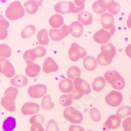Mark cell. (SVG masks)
Segmentation results:
<instances>
[{
	"label": "cell",
	"instance_id": "7c38bea8",
	"mask_svg": "<svg viewBox=\"0 0 131 131\" xmlns=\"http://www.w3.org/2000/svg\"><path fill=\"white\" fill-rule=\"evenodd\" d=\"M40 106L32 102H27L21 107V114L24 115H34L39 112Z\"/></svg>",
	"mask_w": 131,
	"mask_h": 131
},
{
	"label": "cell",
	"instance_id": "5b68a950",
	"mask_svg": "<svg viewBox=\"0 0 131 131\" xmlns=\"http://www.w3.org/2000/svg\"><path fill=\"white\" fill-rule=\"evenodd\" d=\"M47 91H48V89L45 85L36 84V85H31L28 89V94L32 98L39 99L47 95Z\"/></svg>",
	"mask_w": 131,
	"mask_h": 131
},
{
	"label": "cell",
	"instance_id": "4dcf8cb0",
	"mask_svg": "<svg viewBox=\"0 0 131 131\" xmlns=\"http://www.w3.org/2000/svg\"><path fill=\"white\" fill-rule=\"evenodd\" d=\"M9 25H10V24L4 18L0 20V40H5L7 37Z\"/></svg>",
	"mask_w": 131,
	"mask_h": 131
},
{
	"label": "cell",
	"instance_id": "e0dca14e",
	"mask_svg": "<svg viewBox=\"0 0 131 131\" xmlns=\"http://www.w3.org/2000/svg\"><path fill=\"white\" fill-rule=\"evenodd\" d=\"M110 3L111 1H103V0L96 1L92 5V10L96 14L102 15L108 9Z\"/></svg>",
	"mask_w": 131,
	"mask_h": 131
},
{
	"label": "cell",
	"instance_id": "2e32d148",
	"mask_svg": "<svg viewBox=\"0 0 131 131\" xmlns=\"http://www.w3.org/2000/svg\"><path fill=\"white\" fill-rule=\"evenodd\" d=\"M54 11L59 14L72 13V2H61L54 6Z\"/></svg>",
	"mask_w": 131,
	"mask_h": 131
},
{
	"label": "cell",
	"instance_id": "9a60e30c",
	"mask_svg": "<svg viewBox=\"0 0 131 131\" xmlns=\"http://www.w3.org/2000/svg\"><path fill=\"white\" fill-rule=\"evenodd\" d=\"M121 126V118L117 115H112L105 122L104 125L106 129H116Z\"/></svg>",
	"mask_w": 131,
	"mask_h": 131
},
{
	"label": "cell",
	"instance_id": "c3c4849f",
	"mask_svg": "<svg viewBox=\"0 0 131 131\" xmlns=\"http://www.w3.org/2000/svg\"><path fill=\"white\" fill-rule=\"evenodd\" d=\"M69 131H85V129L80 126L73 125L69 127Z\"/></svg>",
	"mask_w": 131,
	"mask_h": 131
},
{
	"label": "cell",
	"instance_id": "ffe728a7",
	"mask_svg": "<svg viewBox=\"0 0 131 131\" xmlns=\"http://www.w3.org/2000/svg\"><path fill=\"white\" fill-rule=\"evenodd\" d=\"M41 4L42 2L40 1H32V0H30V1L25 2L24 4L25 11L29 14H34L38 11L39 6Z\"/></svg>",
	"mask_w": 131,
	"mask_h": 131
},
{
	"label": "cell",
	"instance_id": "7dc6e473",
	"mask_svg": "<svg viewBox=\"0 0 131 131\" xmlns=\"http://www.w3.org/2000/svg\"><path fill=\"white\" fill-rule=\"evenodd\" d=\"M30 131H45V130L43 127L42 126V125L35 123V124H32Z\"/></svg>",
	"mask_w": 131,
	"mask_h": 131
},
{
	"label": "cell",
	"instance_id": "83f0119b",
	"mask_svg": "<svg viewBox=\"0 0 131 131\" xmlns=\"http://www.w3.org/2000/svg\"><path fill=\"white\" fill-rule=\"evenodd\" d=\"M48 32L46 29H40L37 34V41L40 44V46H46L49 43Z\"/></svg>",
	"mask_w": 131,
	"mask_h": 131
},
{
	"label": "cell",
	"instance_id": "52a82bcc",
	"mask_svg": "<svg viewBox=\"0 0 131 131\" xmlns=\"http://www.w3.org/2000/svg\"><path fill=\"white\" fill-rule=\"evenodd\" d=\"M115 30H105L104 29H102L97 31L94 34V36H93V40L97 43H100L102 45L108 43V41L111 38V36L115 33Z\"/></svg>",
	"mask_w": 131,
	"mask_h": 131
},
{
	"label": "cell",
	"instance_id": "60d3db41",
	"mask_svg": "<svg viewBox=\"0 0 131 131\" xmlns=\"http://www.w3.org/2000/svg\"><path fill=\"white\" fill-rule=\"evenodd\" d=\"M90 116L94 122H100L101 119V115L100 111L96 107H92L90 110Z\"/></svg>",
	"mask_w": 131,
	"mask_h": 131
},
{
	"label": "cell",
	"instance_id": "db71d44e",
	"mask_svg": "<svg viewBox=\"0 0 131 131\" xmlns=\"http://www.w3.org/2000/svg\"><path fill=\"white\" fill-rule=\"evenodd\" d=\"M88 131H92V130H88Z\"/></svg>",
	"mask_w": 131,
	"mask_h": 131
},
{
	"label": "cell",
	"instance_id": "4316f807",
	"mask_svg": "<svg viewBox=\"0 0 131 131\" xmlns=\"http://www.w3.org/2000/svg\"><path fill=\"white\" fill-rule=\"evenodd\" d=\"M16 119L12 117H7L4 119L3 123V131H13L15 127H16Z\"/></svg>",
	"mask_w": 131,
	"mask_h": 131
},
{
	"label": "cell",
	"instance_id": "d590c367",
	"mask_svg": "<svg viewBox=\"0 0 131 131\" xmlns=\"http://www.w3.org/2000/svg\"><path fill=\"white\" fill-rule=\"evenodd\" d=\"M116 115L120 118H124L131 115V107L129 106H123L118 107L117 110Z\"/></svg>",
	"mask_w": 131,
	"mask_h": 131
},
{
	"label": "cell",
	"instance_id": "ab89813d",
	"mask_svg": "<svg viewBox=\"0 0 131 131\" xmlns=\"http://www.w3.org/2000/svg\"><path fill=\"white\" fill-rule=\"evenodd\" d=\"M30 123L31 124H35V123H37V124H40L42 125L44 122V117L42 115H39V114H36L32 116V118H30L29 120Z\"/></svg>",
	"mask_w": 131,
	"mask_h": 131
},
{
	"label": "cell",
	"instance_id": "277c9868",
	"mask_svg": "<svg viewBox=\"0 0 131 131\" xmlns=\"http://www.w3.org/2000/svg\"><path fill=\"white\" fill-rule=\"evenodd\" d=\"M70 59L72 62H77L80 59H85L87 56V51L76 43H73L68 51Z\"/></svg>",
	"mask_w": 131,
	"mask_h": 131
},
{
	"label": "cell",
	"instance_id": "e575fe53",
	"mask_svg": "<svg viewBox=\"0 0 131 131\" xmlns=\"http://www.w3.org/2000/svg\"><path fill=\"white\" fill-rule=\"evenodd\" d=\"M81 69L78 67H71L67 70V77L70 80H74L81 76Z\"/></svg>",
	"mask_w": 131,
	"mask_h": 131
},
{
	"label": "cell",
	"instance_id": "f35d334b",
	"mask_svg": "<svg viewBox=\"0 0 131 131\" xmlns=\"http://www.w3.org/2000/svg\"><path fill=\"white\" fill-rule=\"evenodd\" d=\"M107 10L109 11V14H111V15H115L118 14V12L120 11V6L118 3L115 1H111Z\"/></svg>",
	"mask_w": 131,
	"mask_h": 131
},
{
	"label": "cell",
	"instance_id": "5bb4252c",
	"mask_svg": "<svg viewBox=\"0 0 131 131\" xmlns=\"http://www.w3.org/2000/svg\"><path fill=\"white\" fill-rule=\"evenodd\" d=\"M42 70H43V71L45 73H54V72L58 71V70H59V66H58L57 63L55 62V61L53 59L48 57V58H47L44 60V62L43 63Z\"/></svg>",
	"mask_w": 131,
	"mask_h": 131
},
{
	"label": "cell",
	"instance_id": "603a6c76",
	"mask_svg": "<svg viewBox=\"0 0 131 131\" xmlns=\"http://www.w3.org/2000/svg\"><path fill=\"white\" fill-rule=\"evenodd\" d=\"M59 90L62 92L65 93V94H67V93H70V92L73 89V84L72 80H70L69 78L62 79L59 82Z\"/></svg>",
	"mask_w": 131,
	"mask_h": 131
},
{
	"label": "cell",
	"instance_id": "7a4b0ae2",
	"mask_svg": "<svg viewBox=\"0 0 131 131\" xmlns=\"http://www.w3.org/2000/svg\"><path fill=\"white\" fill-rule=\"evenodd\" d=\"M25 11L21 3L18 1L12 2L6 10V17L10 21H16L25 16Z\"/></svg>",
	"mask_w": 131,
	"mask_h": 131
},
{
	"label": "cell",
	"instance_id": "d4e9b609",
	"mask_svg": "<svg viewBox=\"0 0 131 131\" xmlns=\"http://www.w3.org/2000/svg\"><path fill=\"white\" fill-rule=\"evenodd\" d=\"M83 67H85L89 71L94 70L97 67V60L92 57V56H86V57L83 59Z\"/></svg>",
	"mask_w": 131,
	"mask_h": 131
},
{
	"label": "cell",
	"instance_id": "30bf717a",
	"mask_svg": "<svg viewBox=\"0 0 131 131\" xmlns=\"http://www.w3.org/2000/svg\"><path fill=\"white\" fill-rule=\"evenodd\" d=\"M100 23L105 30H115L114 17L109 13H104L101 15Z\"/></svg>",
	"mask_w": 131,
	"mask_h": 131
},
{
	"label": "cell",
	"instance_id": "cb8c5ba5",
	"mask_svg": "<svg viewBox=\"0 0 131 131\" xmlns=\"http://www.w3.org/2000/svg\"><path fill=\"white\" fill-rule=\"evenodd\" d=\"M78 21L82 25L88 26L92 23V15L89 11H82L78 14Z\"/></svg>",
	"mask_w": 131,
	"mask_h": 131
},
{
	"label": "cell",
	"instance_id": "6da1fadb",
	"mask_svg": "<svg viewBox=\"0 0 131 131\" xmlns=\"http://www.w3.org/2000/svg\"><path fill=\"white\" fill-rule=\"evenodd\" d=\"M18 94V89L16 87H9L4 92V96L1 99V105L3 108L10 112L15 111L16 106L14 100H16Z\"/></svg>",
	"mask_w": 131,
	"mask_h": 131
},
{
	"label": "cell",
	"instance_id": "9c48e42d",
	"mask_svg": "<svg viewBox=\"0 0 131 131\" xmlns=\"http://www.w3.org/2000/svg\"><path fill=\"white\" fill-rule=\"evenodd\" d=\"M73 88L75 89L77 91H78L82 95L84 94H89L91 92V86L89 84L83 80L82 78H77L73 80Z\"/></svg>",
	"mask_w": 131,
	"mask_h": 131
},
{
	"label": "cell",
	"instance_id": "4fadbf2b",
	"mask_svg": "<svg viewBox=\"0 0 131 131\" xmlns=\"http://www.w3.org/2000/svg\"><path fill=\"white\" fill-rule=\"evenodd\" d=\"M101 54L107 59L112 60L116 54L115 47L111 43H107L105 44H103L101 46Z\"/></svg>",
	"mask_w": 131,
	"mask_h": 131
},
{
	"label": "cell",
	"instance_id": "836d02e7",
	"mask_svg": "<svg viewBox=\"0 0 131 131\" xmlns=\"http://www.w3.org/2000/svg\"><path fill=\"white\" fill-rule=\"evenodd\" d=\"M54 103L51 100V98L49 95H45L43 98H42V101H41V107L43 110L48 111V110H51L54 107Z\"/></svg>",
	"mask_w": 131,
	"mask_h": 131
},
{
	"label": "cell",
	"instance_id": "1f68e13d",
	"mask_svg": "<svg viewBox=\"0 0 131 131\" xmlns=\"http://www.w3.org/2000/svg\"><path fill=\"white\" fill-rule=\"evenodd\" d=\"M36 32V27L32 25H29L24 28L21 32V37L22 39H28L33 36Z\"/></svg>",
	"mask_w": 131,
	"mask_h": 131
},
{
	"label": "cell",
	"instance_id": "8992f818",
	"mask_svg": "<svg viewBox=\"0 0 131 131\" xmlns=\"http://www.w3.org/2000/svg\"><path fill=\"white\" fill-rule=\"evenodd\" d=\"M50 38L54 41H60L63 38L67 37L70 34V28L69 26L63 25L60 29H51L49 31Z\"/></svg>",
	"mask_w": 131,
	"mask_h": 131
},
{
	"label": "cell",
	"instance_id": "ee69618b",
	"mask_svg": "<svg viewBox=\"0 0 131 131\" xmlns=\"http://www.w3.org/2000/svg\"><path fill=\"white\" fill-rule=\"evenodd\" d=\"M36 58H42L43 56H45L46 54V49L44 48V47L43 46H39V47H36L34 49H32Z\"/></svg>",
	"mask_w": 131,
	"mask_h": 131
},
{
	"label": "cell",
	"instance_id": "74e56055",
	"mask_svg": "<svg viewBox=\"0 0 131 131\" xmlns=\"http://www.w3.org/2000/svg\"><path fill=\"white\" fill-rule=\"evenodd\" d=\"M73 99L70 96L69 94H63L59 98V103L63 107H70L72 104Z\"/></svg>",
	"mask_w": 131,
	"mask_h": 131
},
{
	"label": "cell",
	"instance_id": "8d00e7d4",
	"mask_svg": "<svg viewBox=\"0 0 131 131\" xmlns=\"http://www.w3.org/2000/svg\"><path fill=\"white\" fill-rule=\"evenodd\" d=\"M23 59L26 62L27 64H29V63L33 62L35 61V59H36V56L32 49V50H27L23 54Z\"/></svg>",
	"mask_w": 131,
	"mask_h": 131
},
{
	"label": "cell",
	"instance_id": "d6a6232c",
	"mask_svg": "<svg viewBox=\"0 0 131 131\" xmlns=\"http://www.w3.org/2000/svg\"><path fill=\"white\" fill-rule=\"evenodd\" d=\"M85 8V1L83 0H75L72 2V13L78 14L83 11Z\"/></svg>",
	"mask_w": 131,
	"mask_h": 131
},
{
	"label": "cell",
	"instance_id": "3957f363",
	"mask_svg": "<svg viewBox=\"0 0 131 131\" xmlns=\"http://www.w3.org/2000/svg\"><path fill=\"white\" fill-rule=\"evenodd\" d=\"M63 116L73 124H79L83 120L82 113L73 107H68L63 111Z\"/></svg>",
	"mask_w": 131,
	"mask_h": 131
},
{
	"label": "cell",
	"instance_id": "816d5d0a",
	"mask_svg": "<svg viewBox=\"0 0 131 131\" xmlns=\"http://www.w3.org/2000/svg\"><path fill=\"white\" fill-rule=\"evenodd\" d=\"M3 18H4V17H3V16L2 14H0V20H2V19H3Z\"/></svg>",
	"mask_w": 131,
	"mask_h": 131
},
{
	"label": "cell",
	"instance_id": "f907efd6",
	"mask_svg": "<svg viewBox=\"0 0 131 131\" xmlns=\"http://www.w3.org/2000/svg\"><path fill=\"white\" fill-rule=\"evenodd\" d=\"M126 25H127V27L128 28H131V12L129 15V17H128V19H127V22H126Z\"/></svg>",
	"mask_w": 131,
	"mask_h": 131
},
{
	"label": "cell",
	"instance_id": "f1b7e54d",
	"mask_svg": "<svg viewBox=\"0 0 131 131\" xmlns=\"http://www.w3.org/2000/svg\"><path fill=\"white\" fill-rule=\"evenodd\" d=\"M11 49L6 44H0V62L6 60L7 58L11 56Z\"/></svg>",
	"mask_w": 131,
	"mask_h": 131
},
{
	"label": "cell",
	"instance_id": "d6986e66",
	"mask_svg": "<svg viewBox=\"0 0 131 131\" xmlns=\"http://www.w3.org/2000/svg\"><path fill=\"white\" fill-rule=\"evenodd\" d=\"M123 77L120 75V73L115 70H107V72H105L104 75V78L105 79L106 82H108L112 86L115 83H117Z\"/></svg>",
	"mask_w": 131,
	"mask_h": 131
},
{
	"label": "cell",
	"instance_id": "7402d4cb",
	"mask_svg": "<svg viewBox=\"0 0 131 131\" xmlns=\"http://www.w3.org/2000/svg\"><path fill=\"white\" fill-rule=\"evenodd\" d=\"M69 28L70 33L75 38H79L84 31V27L79 21H73L70 24Z\"/></svg>",
	"mask_w": 131,
	"mask_h": 131
},
{
	"label": "cell",
	"instance_id": "f5cc1de1",
	"mask_svg": "<svg viewBox=\"0 0 131 131\" xmlns=\"http://www.w3.org/2000/svg\"><path fill=\"white\" fill-rule=\"evenodd\" d=\"M130 102H131V96H130Z\"/></svg>",
	"mask_w": 131,
	"mask_h": 131
},
{
	"label": "cell",
	"instance_id": "ac0fdd59",
	"mask_svg": "<svg viewBox=\"0 0 131 131\" xmlns=\"http://www.w3.org/2000/svg\"><path fill=\"white\" fill-rule=\"evenodd\" d=\"M41 70L40 66L35 62H31L27 64L25 68V74L29 78H36L39 75V73Z\"/></svg>",
	"mask_w": 131,
	"mask_h": 131
},
{
	"label": "cell",
	"instance_id": "484cf974",
	"mask_svg": "<svg viewBox=\"0 0 131 131\" xmlns=\"http://www.w3.org/2000/svg\"><path fill=\"white\" fill-rule=\"evenodd\" d=\"M63 17L60 14H54L49 18V25L52 29H59L63 25Z\"/></svg>",
	"mask_w": 131,
	"mask_h": 131
},
{
	"label": "cell",
	"instance_id": "bcb514c9",
	"mask_svg": "<svg viewBox=\"0 0 131 131\" xmlns=\"http://www.w3.org/2000/svg\"><path fill=\"white\" fill-rule=\"evenodd\" d=\"M69 95H70V96L73 100H78V99H81L83 96V95L81 94V93H80L78 91H77L74 88L72 89V91L70 92V93Z\"/></svg>",
	"mask_w": 131,
	"mask_h": 131
},
{
	"label": "cell",
	"instance_id": "44dd1931",
	"mask_svg": "<svg viewBox=\"0 0 131 131\" xmlns=\"http://www.w3.org/2000/svg\"><path fill=\"white\" fill-rule=\"evenodd\" d=\"M28 81H29L26 76L22 75V74H18L11 78L10 84L12 86L16 88H23L28 84Z\"/></svg>",
	"mask_w": 131,
	"mask_h": 131
},
{
	"label": "cell",
	"instance_id": "681fc988",
	"mask_svg": "<svg viewBox=\"0 0 131 131\" xmlns=\"http://www.w3.org/2000/svg\"><path fill=\"white\" fill-rule=\"evenodd\" d=\"M126 54L129 56V58L131 59V43L129 44L126 47Z\"/></svg>",
	"mask_w": 131,
	"mask_h": 131
},
{
	"label": "cell",
	"instance_id": "f546056e",
	"mask_svg": "<svg viewBox=\"0 0 131 131\" xmlns=\"http://www.w3.org/2000/svg\"><path fill=\"white\" fill-rule=\"evenodd\" d=\"M105 86H106V81L104 78H102V77H99V78H96L92 84V89L96 92L102 91L104 89Z\"/></svg>",
	"mask_w": 131,
	"mask_h": 131
},
{
	"label": "cell",
	"instance_id": "b9f144b4",
	"mask_svg": "<svg viewBox=\"0 0 131 131\" xmlns=\"http://www.w3.org/2000/svg\"><path fill=\"white\" fill-rule=\"evenodd\" d=\"M46 131H59V128L56 122L53 119H51L47 124Z\"/></svg>",
	"mask_w": 131,
	"mask_h": 131
},
{
	"label": "cell",
	"instance_id": "8fae6325",
	"mask_svg": "<svg viewBox=\"0 0 131 131\" xmlns=\"http://www.w3.org/2000/svg\"><path fill=\"white\" fill-rule=\"evenodd\" d=\"M0 73L8 78H13L15 76V69L9 60L0 62Z\"/></svg>",
	"mask_w": 131,
	"mask_h": 131
},
{
	"label": "cell",
	"instance_id": "f6af8a7d",
	"mask_svg": "<svg viewBox=\"0 0 131 131\" xmlns=\"http://www.w3.org/2000/svg\"><path fill=\"white\" fill-rule=\"evenodd\" d=\"M123 127L124 131H131V117L126 118L123 122Z\"/></svg>",
	"mask_w": 131,
	"mask_h": 131
},
{
	"label": "cell",
	"instance_id": "ba28073f",
	"mask_svg": "<svg viewBox=\"0 0 131 131\" xmlns=\"http://www.w3.org/2000/svg\"><path fill=\"white\" fill-rule=\"evenodd\" d=\"M123 94L120 92L115 90L110 92L105 97L106 103L111 107L119 106L122 104V102H123Z\"/></svg>",
	"mask_w": 131,
	"mask_h": 131
},
{
	"label": "cell",
	"instance_id": "7bdbcfd3",
	"mask_svg": "<svg viewBox=\"0 0 131 131\" xmlns=\"http://www.w3.org/2000/svg\"><path fill=\"white\" fill-rule=\"evenodd\" d=\"M97 62L99 64H100L101 66H104V67H106V66H108L111 63L112 60H110L108 59H107L106 57H104L101 53L99 54L98 57H97Z\"/></svg>",
	"mask_w": 131,
	"mask_h": 131
}]
</instances>
